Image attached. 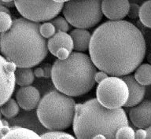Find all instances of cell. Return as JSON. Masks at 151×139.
Instances as JSON below:
<instances>
[{
  "label": "cell",
  "mask_w": 151,
  "mask_h": 139,
  "mask_svg": "<svg viewBox=\"0 0 151 139\" xmlns=\"http://www.w3.org/2000/svg\"><path fill=\"white\" fill-rule=\"evenodd\" d=\"M125 125L129 122L123 108H106L97 98L76 105L73 126L77 138H94L99 134L116 138L117 130Z\"/></svg>",
  "instance_id": "cell-3"
},
{
  "label": "cell",
  "mask_w": 151,
  "mask_h": 139,
  "mask_svg": "<svg viewBox=\"0 0 151 139\" xmlns=\"http://www.w3.org/2000/svg\"><path fill=\"white\" fill-rule=\"evenodd\" d=\"M17 65L0 55V107L14 94L16 80L14 72Z\"/></svg>",
  "instance_id": "cell-9"
},
{
  "label": "cell",
  "mask_w": 151,
  "mask_h": 139,
  "mask_svg": "<svg viewBox=\"0 0 151 139\" xmlns=\"http://www.w3.org/2000/svg\"><path fill=\"white\" fill-rule=\"evenodd\" d=\"M40 32L42 37H44L45 39L51 38L57 32L55 27L51 22H45L40 24Z\"/></svg>",
  "instance_id": "cell-24"
},
{
  "label": "cell",
  "mask_w": 151,
  "mask_h": 139,
  "mask_svg": "<svg viewBox=\"0 0 151 139\" xmlns=\"http://www.w3.org/2000/svg\"><path fill=\"white\" fill-rule=\"evenodd\" d=\"M130 3L128 0H102L101 10L103 15L110 21L122 20L129 10Z\"/></svg>",
  "instance_id": "cell-10"
},
{
  "label": "cell",
  "mask_w": 151,
  "mask_h": 139,
  "mask_svg": "<svg viewBox=\"0 0 151 139\" xmlns=\"http://www.w3.org/2000/svg\"><path fill=\"white\" fill-rule=\"evenodd\" d=\"M129 118L137 128L146 129L151 126V101H145L134 106L130 110Z\"/></svg>",
  "instance_id": "cell-12"
},
{
  "label": "cell",
  "mask_w": 151,
  "mask_h": 139,
  "mask_svg": "<svg viewBox=\"0 0 151 139\" xmlns=\"http://www.w3.org/2000/svg\"><path fill=\"white\" fill-rule=\"evenodd\" d=\"M135 131L129 125H125L120 127L116 133V138H135Z\"/></svg>",
  "instance_id": "cell-23"
},
{
  "label": "cell",
  "mask_w": 151,
  "mask_h": 139,
  "mask_svg": "<svg viewBox=\"0 0 151 139\" xmlns=\"http://www.w3.org/2000/svg\"><path fill=\"white\" fill-rule=\"evenodd\" d=\"M135 138H147V135H146V130H144L143 128H139L135 131L134 134Z\"/></svg>",
  "instance_id": "cell-30"
},
{
  "label": "cell",
  "mask_w": 151,
  "mask_h": 139,
  "mask_svg": "<svg viewBox=\"0 0 151 139\" xmlns=\"http://www.w3.org/2000/svg\"><path fill=\"white\" fill-rule=\"evenodd\" d=\"M10 127L9 126H4L2 120L0 117V138H3V137L9 132Z\"/></svg>",
  "instance_id": "cell-29"
},
{
  "label": "cell",
  "mask_w": 151,
  "mask_h": 139,
  "mask_svg": "<svg viewBox=\"0 0 151 139\" xmlns=\"http://www.w3.org/2000/svg\"><path fill=\"white\" fill-rule=\"evenodd\" d=\"M72 52L65 47H61L57 51L56 57L58 60H65L69 57Z\"/></svg>",
  "instance_id": "cell-27"
},
{
  "label": "cell",
  "mask_w": 151,
  "mask_h": 139,
  "mask_svg": "<svg viewBox=\"0 0 151 139\" xmlns=\"http://www.w3.org/2000/svg\"><path fill=\"white\" fill-rule=\"evenodd\" d=\"M96 96L98 101L106 108H120L127 101L128 86L122 78L113 75L99 83Z\"/></svg>",
  "instance_id": "cell-7"
},
{
  "label": "cell",
  "mask_w": 151,
  "mask_h": 139,
  "mask_svg": "<svg viewBox=\"0 0 151 139\" xmlns=\"http://www.w3.org/2000/svg\"><path fill=\"white\" fill-rule=\"evenodd\" d=\"M146 135H147V138H151V126L146 128Z\"/></svg>",
  "instance_id": "cell-34"
},
{
  "label": "cell",
  "mask_w": 151,
  "mask_h": 139,
  "mask_svg": "<svg viewBox=\"0 0 151 139\" xmlns=\"http://www.w3.org/2000/svg\"><path fill=\"white\" fill-rule=\"evenodd\" d=\"M76 103L74 99L60 91L45 94L37 107L40 123L50 130H64L73 123Z\"/></svg>",
  "instance_id": "cell-5"
},
{
  "label": "cell",
  "mask_w": 151,
  "mask_h": 139,
  "mask_svg": "<svg viewBox=\"0 0 151 139\" xmlns=\"http://www.w3.org/2000/svg\"><path fill=\"white\" fill-rule=\"evenodd\" d=\"M3 2H14V0H2Z\"/></svg>",
  "instance_id": "cell-37"
},
{
  "label": "cell",
  "mask_w": 151,
  "mask_h": 139,
  "mask_svg": "<svg viewBox=\"0 0 151 139\" xmlns=\"http://www.w3.org/2000/svg\"><path fill=\"white\" fill-rule=\"evenodd\" d=\"M139 11H140V7L139 5L135 4V3L130 4L127 16L132 19H136L137 17L139 16Z\"/></svg>",
  "instance_id": "cell-26"
},
{
  "label": "cell",
  "mask_w": 151,
  "mask_h": 139,
  "mask_svg": "<svg viewBox=\"0 0 151 139\" xmlns=\"http://www.w3.org/2000/svg\"><path fill=\"white\" fill-rule=\"evenodd\" d=\"M94 138H103L104 139V138H106L105 135H103V134H97V135H95Z\"/></svg>",
  "instance_id": "cell-35"
},
{
  "label": "cell",
  "mask_w": 151,
  "mask_h": 139,
  "mask_svg": "<svg viewBox=\"0 0 151 139\" xmlns=\"http://www.w3.org/2000/svg\"><path fill=\"white\" fill-rule=\"evenodd\" d=\"M101 2L102 0H69L62 9L64 16L76 28H93L102 19Z\"/></svg>",
  "instance_id": "cell-6"
},
{
  "label": "cell",
  "mask_w": 151,
  "mask_h": 139,
  "mask_svg": "<svg viewBox=\"0 0 151 139\" xmlns=\"http://www.w3.org/2000/svg\"><path fill=\"white\" fill-rule=\"evenodd\" d=\"M53 1H54V2H59V3H64V2H68L69 0H53Z\"/></svg>",
  "instance_id": "cell-36"
},
{
  "label": "cell",
  "mask_w": 151,
  "mask_h": 139,
  "mask_svg": "<svg viewBox=\"0 0 151 139\" xmlns=\"http://www.w3.org/2000/svg\"><path fill=\"white\" fill-rule=\"evenodd\" d=\"M19 108H20V106L17 101L10 97L8 101H6L2 105H1L0 111H1V114L4 117L7 119H11L18 115Z\"/></svg>",
  "instance_id": "cell-19"
},
{
  "label": "cell",
  "mask_w": 151,
  "mask_h": 139,
  "mask_svg": "<svg viewBox=\"0 0 151 139\" xmlns=\"http://www.w3.org/2000/svg\"><path fill=\"white\" fill-rule=\"evenodd\" d=\"M40 100V91L32 86L21 87L16 93V101L20 108L24 110L31 111L37 108Z\"/></svg>",
  "instance_id": "cell-11"
},
{
  "label": "cell",
  "mask_w": 151,
  "mask_h": 139,
  "mask_svg": "<svg viewBox=\"0 0 151 139\" xmlns=\"http://www.w3.org/2000/svg\"><path fill=\"white\" fill-rule=\"evenodd\" d=\"M16 84L20 87L30 86L35 80L34 71L31 68L27 67H17L14 72Z\"/></svg>",
  "instance_id": "cell-16"
},
{
  "label": "cell",
  "mask_w": 151,
  "mask_h": 139,
  "mask_svg": "<svg viewBox=\"0 0 151 139\" xmlns=\"http://www.w3.org/2000/svg\"><path fill=\"white\" fill-rule=\"evenodd\" d=\"M39 22L26 18L13 21L11 28L0 33V51L17 67L32 68L41 63L48 54L47 41L40 32Z\"/></svg>",
  "instance_id": "cell-2"
},
{
  "label": "cell",
  "mask_w": 151,
  "mask_h": 139,
  "mask_svg": "<svg viewBox=\"0 0 151 139\" xmlns=\"http://www.w3.org/2000/svg\"><path fill=\"white\" fill-rule=\"evenodd\" d=\"M139 20L144 26L151 28V0H148L140 6Z\"/></svg>",
  "instance_id": "cell-20"
},
{
  "label": "cell",
  "mask_w": 151,
  "mask_h": 139,
  "mask_svg": "<svg viewBox=\"0 0 151 139\" xmlns=\"http://www.w3.org/2000/svg\"><path fill=\"white\" fill-rule=\"evenodd\" d=\"M14 2L21 16L39 23L56 17L64 6V3L53 0H14Z\"/></svg>",
  "instance_id": "cell-8"
},
{
  "label": "cell",
  "mask_w": 151,
  "mask_h": 139,
  "mask_svg": "<svg viewBox=\"0 0 151 139\" xmlns=\"http://www.w3.org/2000/svg\"><path fill=\"white\" fill-rule=\"evenodd\" d=\"M96 66L91 57L73 52L65 60H56L51 68V79L58 91L70 97L87 94L94 87Z\"/></svg>",
  "instance_id": "cell-4"
},
{
  "label": "cell",
  "mask_w": 151,
  "mask_h": 139,
  "mask_svg": "<svg viewBox=\"0 0 151 139\" xmlns=\"http://www.w3.org/2000/svg\"><path fill=\"white\" fill-rule=\"evenodd\" d=\"M13 21L10 14L6 12H0V33L9 31L13 24Z\"/></svg>",
  "instance_id": "cell-21"
},
{
  "label": "cell",
  "mask_w": 151,
  "mask_h": 139,
  "mask_svg": "<svg viewBox=\"0 0 151 139\" xmlns=\"http://www.w3.org/2000/svg\"><path fill=\"white\" fill-rule=\"evenodd\" d=\"M0 12H6L8 14H10V11L9 9L7 8V7L2 6V5H0Z\"/></svg>",
  "instance_id": "cell-33"
},
{
  "label": "cell",
  "mask_w": 151,
  "mask_h": 139,
  "mask_svg": "<svg viewBox=\"0 0 151 139\" xmlns=\"http://www.w3.org/2000/svg\"><path fill=\"white\" fill-rule=\"evenodd\" d=\"M122 79L126 82L129 90V97L125 107H134L141 103L146 93L145 86L140 84L133 75H124Z\"/></svg>",
  "instance_id": "cell-13"
},
{
  "label": "cell",
  "mask_w": 151,
  "mask_h": 139,
  "mask_svg": "<svg viewBox=\"0 0 151 139\" xmlns=\"http://www.w3.org/2000/svg\"><path fill=\"white\" fill-rule=\"evenodd\" d=\"M34 74H35V76L37 78H42L45 76V72L44 69L41 67L40 68H36L34 70Z\"/></svg>",
  "instance_id": "cell-31"
},
{
  "label": "cell",
  "mask_w": 151,
  "mask_h": 139,
  "mask_svg": "<svg viewBox=\"0 0 151 139\" xmlns=\"http://www.w3.org/2000/svg\"><path fill=\"white\" fill-rule=\"evenodd\" d=\"M3 138H41V137L32 130L14 127L10 128Z\"/></svg>",
  "instance_id": "cell-17"
},
{
  "label": "cell",
  "mask_w": 151,
  "mask_h": 139,
  "mask_svg": "<svg viewBox=\"0 0 151 139\" xmlns=\"http://www.w3.org/2000/svg\"><path fill=\"white\" fill-rule=\"evenodd\" d=\"M47 47L51 54L56 56L57 51L61 47H65L72 52L73 49V41L70 35L65 32H57L54 35L47 41Z\"/></svg>",
  "instance_id": "cell-14"
},
{
  "label": "cell",
  "mask_w": 151,
  "mask_h": 139,
  "mask_svg": "<svg viewBox=\"0 0 151 139\" xmlns=\"http://www.w3.org/2000/svg\"><path fill=\"white\" fill-rule=\"evenodd\" d=\"M50 22L55 27L56 32H67L69 30V23L65 18H64L62 16H56V17L50 20Z\"/></svg>",
  "instance_id": "cell-22"
},
{
  "label": "cell",
  "mask_w": 151,
  "mask_h": 139,
  "mask_svg": "<svg viewBox=\"0 0 151 139\" xmlns=\"http://www.w3.org/2000/svg\"><path fill=\"white\" fill-rule=\"evenodd\" d=\"M134 76L140 84L143 86L151 85V64H140L135 69Z\"/></svg>",
  "instance_id": "cell-18"
},
{
  "label": "cell",
  "mask_w": 151,
  "mask_h": 139,
  "mask_svg": "<svg viewBox=\"0 0 151 139\" xmlns=\"http://www.w3.org/2000/svg\"><path fill=\"white\" fill-rule=\"evenodd\" d=\"M108 77V74L106 72L100 70V72H96V73H95V75H94V80H95V82L97 83H100V82H102L104 80H106V78Z\"/></svg>",
  "instance_id": "cell-28"
},
{
  "label": "cell",
  "mask_w": 151,
  "mask_h": 139,
  "mask_svg": "<svg viewBox=\"0 0 151 139\" xmlns=\"http://www.w3.org/2000/svg\"><path fill=\"white\" fill-rule=\"evenodd\" d=\"M41 138H70L73 139L74 137L61 130H50L40 135Z\"/></svg>",
  "instance_id": "cell-25"
},
{
  "label": "cell",
  "mask_w": 151,
  "mask_h": 139,
  "mask_svg": "<svg viewBox=\"0 0 151 139\" xmlns=\"http://www.w3.org/2000/svg\"><path fill=\"white\" fill-rule=\"evenodd\" d=\"M0 5H2L4 6L7 7V8H10V7H13L14 6H15V2H3L2 0H0Z\"/></svg>",
  "instance_id": "cell-32"
},
{
  "label": "cell",
  "mask_w": 151,
  "mask_h": 139,
  "mask_svg": "<svg viewBox=\"0 0 151 139\" xmlns=\"http://www.w3.org/2000/svg\"><path fill=\"white\" fill-rule=\"evenodd\" d=\"M146 41L141 31L129 21H109L94 31L90 57L99 70L113 76L129 75L145 57Z\"/></svg>",
  "instance_id": "cell-1"
},
{
  "label": "cell",
  "mask_w": 151,
  "mask_h": 139,
  "mask_svg": "<svg viewBox=\"0 0 151 139\" xmlns=\"http://www.w3.org/2000/svg\"><path fill=\"white\" fill-rule=\"evenodd\" d=\"M73 41V49L77 52H85L89 49L91 35L83 28H76L70 32Z\"/></svg>",
  "instance_id": "cell-15"
}]
</instances>
